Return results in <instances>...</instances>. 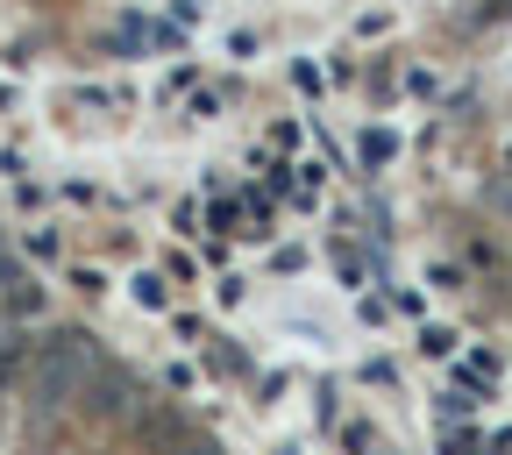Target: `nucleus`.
Returning <instances> with one entry per match:
<instances>
[{"instance_id": "3", "label": "nucleus", "mask_w": 512, "mask_h": 455, "mask_svg": "<svg viewBox=\"0 0 512 455\" xmlns=\"http://www.w3.org/2000/svg\"><path fill=\"white\" fill-rule=\"evenodd\" d=\"M164 455H221V448H214V441H171Z\"/></svg>"}, {"instance_id": "2", "label": "nucleus", "mask_w": 512, "mask_h": 455, "mask_svg": "<svg viewBox=\"0 0 512 455\" xmlns=\"http://www.w3.org/2000/svg\"><path fill=\"white\" fill-rule=\"evenodd\" d=\"M29 363H36V342H29V335H8V342H0V399H8L15 384H22Z\"/></svg>"}, {"instance_id": "1", "label": "nucleus", "mask_w": 512, "mask_h": 455, "mask_svg": "<svg viewBox=\"0 0 512 455\" xmlns=\"http://www.w3.org/2000/svg\"><path fill=\"white\" fill-rule=\"evenodd\" d=\"M86 342L79 335H57V342H36V363H29V392L36 406H64V399H79L86 392Z\"/></svg>"}]
</instances>
